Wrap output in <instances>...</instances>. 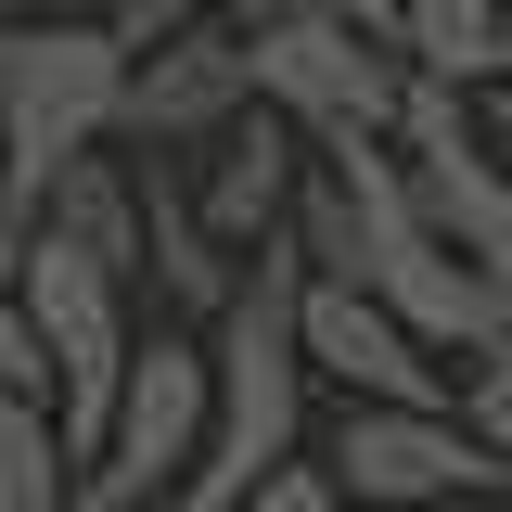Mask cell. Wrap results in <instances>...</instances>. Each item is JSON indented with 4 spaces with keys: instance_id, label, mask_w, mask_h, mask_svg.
Instances as JSON below:
<instances>
[{
    "instance_id": "6da1fadb",
    "label": "cell",
    "mask_w": 512,
    "mask_h": 512,
    "mask_svg": "<svg viewBox=\"0 0 512 512\" xmlns=\"http://www.w3.org/2000/svg\"><path fill=\"white\" fill-rule=\"evenodd\" d=\"M205 448H192L167 512H231L244 487H269L308 448V359H295V256L256 244L231 269V295L205 308Z\"/></svg>"
},
{
    "instance_id": "7a4b0ae2",
    "label": "cell",
    "mask_w": 512,
    "mask_h": 512,
    "mask_svg": "<svg viewBox=\"0 0 512 512\" xmlns=\"http://www.w3.org/2000/svg\"><path fill=\"white\" fill-rule=\"evenodd\" d=\"M231 39H244L256 116H282L308 154H346V141H384V128H397L410 64L384 52V39L320 26V13H269V0H244V13H231Z\"/></svg>"
},
{
    "instance_id": "3957f363",
    "label": "cell",
    "mask_w": 512,
    "mask_h": 512,
    "mask_svg": "<svg viewBox=\"0 0 512 512\" xmlns=\"http://www.w3.org/2000/svg\"><path fill=\"white\" fill-rule=\"evenodd\" d=\"M116 77H128L116 26L0 13V167H13V192H39L52 167H77V154L116 141Z\"/></svg>"
},
{
    "instance_id": "277c9868",
    "label": "cell",
    "mask_w": 512,
    "mask_h": 512,
    "mask_svg": "<svg viewBox=\"0 0 512 512\" xmlns=\"http://www.w3.org/2000/svg\"><path fill=\"white\" fill-rule=\"evenodd\" d=\"M205 448V346L192 333H128V372L103 397V436L77 461V512H167Z\"/></svg>"
},
{
    "instance_id": "5b68a950",
    "label": "cell",
    "mask_w": 512,
    "mask_h": 512,
    "mask_svg": "<svg viewBox=\"0 0 512 512\" xmlns=\"http://www.w3.org/2000/svg\"><path fill=\"white\" fill-rule=\"evenodd\" d=\"M320 487L333 512H487L500 461L461 436V410H333Z\"/></svg>"
},
{
    "instance_id": "8992f818",
    "label": "cell",
    "mask_w": 512,
    "mask_h": 512,
    "mask_svg": "<svg viewBox=\"0 0 512 512\" xmlns=\"http://www.w3.org/2000/svg\"><path fill=\"white\" fill-rule=\"evenodd\" d=\"M244 103H256V90H244V39H231V26H180V39L128 52V77H116V141H103V154L192 167Z\"/></svg>"
},
{
    "instance_id": "52a82bcc",
    "label": "cell",
    "mask_w": 512,
    "mask_h": 512,
    "mask_svg": "<svg viewBox=\"0 0 512 512\" xmlns=\"http://www.w3.org/2000/svg\"><path fill=\"white\" fill-rule=\"evenodd\" d=\"M295 359L308 384H333L346 410H448V372L346 282H295Z\"/></svg>"
},
{
    "instance_id": "ba28073f",
    "label": "cell",
    "mask_w": 512,
    "mask_h": 512,
    "mask_svg": "<svg viewBox=\"0 0 512 512\" xmlns=\"http://www.w3.org/2000/svg\"><path fill=\"white\" fill-rule=\"evenodd\" d=\"M295 180H308V141H295L282 116H256V103H244V116H231V128H218V141L180 167V205H192V231H205V244L244 269L256 244H282Z\"/></svg>"
},
{
    "instance_id": "9c48e42d",
    "label": "cell",
    "mask_w": 512,
    "mask_h": 512,
    "mask_svg": "<svg viewBox=\"0 0 512 512\" xmlns=\"http://www.w3.org/2000/svg\"><path fill=\"white\" fill-rule=\"evenodd\" d=\"M26 244L90 256L128 308H141V180H128V154H77V167H52V180L26 192Z\"/></svg>"
},
{
    "instance_id": "30bf717a",
    "label": "cell",
    "mask_w": 512,
    "mask_h": 512,
    "mask_svg": "<svg viewBox=\"0 0 512 512\" xmlns=\"http://www.w3.org/2000/svg\"><path fill=\"white\" fill-rule=\"evenodd\" d=\"M0 512H77V461L39 397H0Z\"/></svg>"
},
{
    "instance_id": "8fae6325",
    "label": "cell",
    "mask_w": 512,
    "mask_h": 512,
    "mask_svg": "<svg viewBox=\"0 0 512 512\" xmlns=\"http://www.w3.org/2000/svg\"><path fill=\"white\" fill-rule=\"evenodd\" d=\"M231 13H244V0H116L103 26H116L128 52H154V39H180V26H231Z\"/></svg>"
},
{
    "instance_id": "7c38bea8",
    "label": "cell",
    "mask_w": 512,
    "mask_h": 512,
    "mask_svg": "<svg viewBox=\"0 0 512 512\" xmlns=\"http://www.w3.org/2000/svg\"><path fill=\"white\" fill-rule=\"evenodd\" d=\"M0 397H39V410H52V384H39V346H26V308H13V256H0Z\"/></svg>"
},
{
    "instance_id": "4fadbf2b",
    "label": "cell",
    "mask_w": 512,
    "mask_h": 512,
    "mask_svg": "<svg viewBox=\"0 0 512 512\" xmlns=\"http://www.w3.org/2000/svg\"><path fill=\"white\" fill-rule=\"evenodd\" d=\"M231 512H333V487H320V461H282L269 487H244Z\"/></svg>"
},
{
    "instance_id": "5bb4252c",
    "label": "cell",
    "mask_w": 512,
    "mask_h": 512,
    "mask_svg": "<svg viewBox=\"0 0 512 512\" xmlns=\"http://www.w3.org/2000/svg\"><path fill=\"white\" fill-rule=\"evenodd\" d=\"M269 13H320V26H359V39L397 52V0H269Z\"/></svg>"
},
{
    "instance_id": "9a60e30c",
    "label": "cell",
    "mask_w": 512,
    "mask_h": 512,
    "mask_svg": "<svg viewBox=\"0 0 512 512\" xmlns=\"http://www.w3.org/2000/svg\"><path fill=\"white\" fill-rule=\"evenodd\" d=\"M474 141H487V167L512 180V77H487V90H474Z\"/></svg>"
},
{
    "instance_id": "2e32d148",
    "label": "cell",
    "mask_w": 512,
    "mask_h": 512,
    "mask_svg": "<svg viewBox=\"0 0 512 512\" xmlns=\"http://www.w3.org/2000/svg\"><path fill=\"white\" fill-rule=\"evenodd\" d=\"M500 77H512V0H500Z\"/></svg>"
},
{
    "instance_id": "e0dca14e",
    "label": "cell",
    "mask_w": 512,
    "mask_h": 512,
    "mask_svg": "<svg viewBox=\"0 0 512 512\" xmlns=\"http://www.w3.org/2000/svg\"><path fill=\"white\" fill-rule=\"evenodd\" d=\"M487 512H512V487H500V500H487Z\"/></svg>"
}]
</instances>
